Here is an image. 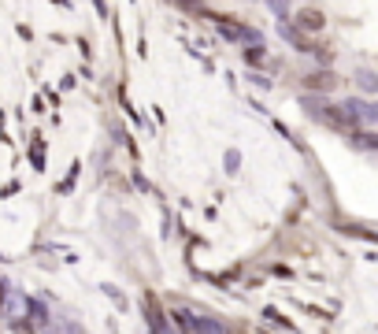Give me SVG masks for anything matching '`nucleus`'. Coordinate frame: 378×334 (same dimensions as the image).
Segmentation results:
<instances>
[{
    "instance_id": "f257e3e1",
    "label": "nucleus",
    "mask_w": 378,
    "mask_h": 334,
    "mask_svg": "<svg viewBox=\"0 0 378 334\" xmlns=\"http://www.w3.org/2000/svg\"><path fill=\"white\" fill-rule=\"evenodd\" d=\"M304 108L316 115L323 126H327V131H334V134L356 131V123L349 119V112H345V108H334V104H327V101H319V97H304Z\"/></svg>"
},
{
    "instance_id": "f03ea898",
    "label": "nucleus",
    "mask_w": 378,
    "mask_h": 334,
    "mask_svg": "<svg viewBox=\"0 0 378 334\" xmlns=\"http://www.w3.org/2000/svg\"><path fill=\"white\" fill-rule=\"evenodd\" d=\"M345 112H349V119H352V123L360 119L363 126H375V119H378L375 108L367 104V101H349V104H345Z\"/></svg>"
},
{
    "instance_id": "7ed1b4c3",
    "label": "nucleus",
    "mask_w": 378,
    "mask_h": 334,
    "mask_svg": "<svg viewBox=\"0 0 378 334\" xmlns=\"http://www.w3.org/2000/svg\"><path fill=\"white\" fill-rule=\"evenodd\" d=\"M323 23H327V19H323V12H316V8H300L297 12V26L300 30H311V34H316V30H323Z\"/></svg>"
},
{
    "instance_id": "20e7f679",
    "label": "nucleus",
    "mask_w": 378,
    "mask_h": 334,
    "mask_svg": "<svg viewBox=\"0 0 378 334\" xmlns=\"http://www.w3.org/2000/svg\"><path fill=\"white\" fill-rule=\"evenodd\" d=\"M304 85H308V90H323V93H327V90L338 85V78H334L330 71H311L308 78H304Z\"/></svg>"
},
{
    "instance_id": "39448f33",
    "label": "nucleus",
    "mask_w": 378,
    "mask_h": 334,
    "mask_svg": "<svg viewBox=\"0 0 378 334\" xmlns=\"http://www.w3.org/2000/svg\"><path fill=\"white\" fill-rule=\"evenodd\" d=\"M282 37H286L293 49H300V52H308V49H311V41H304V34H300L297 26H289V23H282Z\"/></svg>"
},
{
    "instance_id": "423d86ee",
    "label": "nucleus",
    "mask_w": 378,
    "mask_h": 334,
    "mask_svg": "<svg viewBox=\"0 0 378 334\" xmlns=\"http://www.w3.org/2000/svg\"><path fill=\"white\" fill-rule=\"evenodd\" d=\"M145 305H148V323H153L156 331H164L167 323H164V316H160V301H156L153 294H145Z\"/></svg>"
},
{
    "instance_id": "0eeeda50",
    "label": "nucleus",
    "mask_w": 378,
    "mask_h": 334,
    "mask_svg": "<svg viewBox=\"0 0 378 334\" xmlns=\"http://www.w3.org/2000/svg\"><path fill=\"white\" fill-rule=\"evenodd\" d=\"M271 8H275L278 15H286V0H271Z\"/></svg>"
},
{
    "instance_id": "6e6552de",
    "label": "nucleus",
    "mask_w": 378,
    "mask_h": 334,
    "mask_svg": "<svg viewBox=\"0 0 378 334\" xmlns=\"http://www.w3.org/2000/svg\"><path fill=\"white\" fill-rule=\"evenodd\" d=\"M0 297H4V286H0Z\"/></svg>"
}]
</instances>
